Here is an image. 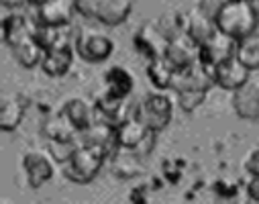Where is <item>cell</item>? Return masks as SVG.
<instances>
[{
	"instance_id": "6da1fadb",
	"label": "cell",
	"mask_w": 259,
	"mask_h": 204,
	"mask_svg": "<svg viewBox=\"0 0 259 204\" xmlns=\"http://www.w3.org/2000/svg\"><path fill=\"white\" fill-rule=\"evenodd\" d=\"M3 39L11 47L15 59L25 65L33 67L43 59V45L35 35V23H31L23 15H9L3 19Z\"/></svg>"
},
{
	"instance_id": "7a4b0ae2",
	"label": "cell",
	"mask_w": 259,
	"mask_h": 204,
	"mask_svg": "<svg viewBox=\"0 0 259 204\" xmlns=\"http://www.w3.org/2000/svg\"><path fill=\"white\" fill-rule=\"evenodd\" d=\"M214 23L219 31L239 41L257 27L259 13L251 0H223L214 15Z\"/></svg>"
},
{
	"instance_id": "3957f363",
	"label": "cell",
	"mask_w": 259,
	"mask_h": 204,
	"mask_svg": "<svg viewBox=\"0 0 259 204\" xmlns=\"http://www.w3.org/2000/svg\"><path fill=\"white\" fill-rule=\"evenodd\" d=\"M108 147L98 143H80L74 155L63 164V176L76 184H88L100 172L104 159L108 157Z\"/></svg>"
},
{
	"instance_id": "277c9868",
	"label": "cell",
	"mask_w": 259,
	"mask_h": 204,
	"mask_svg": "<svg viewBox=\"0 0 259 204\" xmlns=\"http://www.w3.org/2000/svg\"><path fill=\"white\" fill-rule=\"evenodd\" d=\"M76 11L86 19L116 27L124 23L133 11V0H76Z\"/></svg>"
},
{
	"instance_id": "5b68a950",
	"label": "cell",
	"mask_w": 259,
	"mask_h": 204,
	"mask_svg": "<svg viewBox=\"0 0 259 204\" xmlns=\"http://www.w3.org/2000/svg\"><path fill=\"white\" fill-rule=\"evenodd\" d=\"M133 114L147 125L151 131H161L171 123L174 116V102L165 92H151L143 100L135 104Z\"/></svg>"
},
{
	"instance_id": "8992f818",
	"label": "cell",
	"mask_w": 259,
	"mask_h": 204,
	"mask_svg": "<svg viewBox=\"0 0 259 204\" xmlns=\"http://www.w3.org/2000/svg\"><path fill=\"white\" fill-rule=\"evenodd\" d=\"M114 51V41L98 29H80L76 33V53L84 61H104Z\"/></svg>"
},
{
	"instance_id": "52a82bcc",
	"label": "cell",
	"mask_w": 259,
	"mask_h": 204,
	"mask_svg": "<svg viewBox=\"0 0 259 204\" xmlns=\"http://www.w3.org/2000/svg\"><path fill=\"white\" fill-rule=\"evenodd\" d=\"M53 155L43 149H29L23 153V170L27 176V184L31 188H39L43 186L47 180H51L53 172H55V164H53Z\"/></svg>"
},
{
	"instance_id": "ba28073f",
	"label": "cell",
	"mask_w": 259,
	"mask_h": 204,
	"mask_svg": "<svg viewBox=\"0 0 259 204\" xmlns=\"http://www.w3.org/2000/svg\"><path fill=\"white\" fill-rule=\"evenodd\" d=\"M237 53V39H233L231 35L223 33L217 29V33L200 43V51H198V61L204 63L206 67H210V70H214V67L219 63H223L225 59L233 57Z\"/></svg>"
},
{
	"instance_id": "9c48e42d",
	"label": "cell",
	"mask_w": 259,
	"mask_h": 204,
	"mask_svg": "<svg viewBox=\"0 0 259 204\" xmlns=\"http://www.w3.org/2000/svg\"><path fill=\"white\" fill-rule=\"evenodd\" d=\"M214 82V74L210 67H206L204 63L200 61H194L186 67H180L176 70V76H174V84L171 88L178 92V90H210Z\"/></svg>"
},
{
	"instance_id": "30bf717a",
	"label": "cell",
	"mask_w": 259,
	"mask_h": 204,
	"mask_svg": "<svg viewBox=\"0 0 259 204\" xmlns=\"http://www.w3.org/2000/svg\"><path fill=\"white\" fill-rule=\"evenodd\" d=\"M133 43H135V49L147 57V59H155V57H161L165 55L167 51V35L159 29L157 23H145L137 29L135 37H133Z\"/></svg>"
},
{
	"instance_id": "8fae6325",
	"label": "cell",
	"mask_w": 259,
	"mask_h": 204,
	"mask_svg": "<svg viewBox=\"0 0 259 204\" xmlns=\"http://www.w3.org/2000/svg\"><path fill=\"white\" fill-rule=\"evenodd\" d=\"M151 133V129H147V125L143 120H139L135 114H128L124 120H120L114 127V145L118 149H128L135 151Z\"/></svg>"
},
{
	"instance_id": "7c38bea8",
	"label": "cell",
	"mask_w": 259,
	"mask_h": 204,
	"mask_svg": "<svg viewBox=\"0 0 259 204\" xmlns=\"http://www.w3.org/2000/svg\"><path fill=\"white\" fill-rule=\"evenodd\" d=\"M76 0H45L37 5V23L47 27H66L72 23Z\"/></svg>"
},
{
	"instance_id": "4fadbf2b",
	"label": "cell",
	"mask_w": 259,
	"mask_h": 204,
	"mask_svg": "<svg viewBox=\"0 0 259 204\" xmlns=\"http://www.w3.org/2000/svg\"><path fill=\"white\" fill-rule=\"evenodd\" d=\"M249 67L237 57V55H233V57H229V59H225L223 63H219L214 70H212V74H214V82L221 86V88H225V90H237V88H241L245 82H249Z\"/></svg>"
},
{
	"instance_id": "5bb4252c",
	"label": "cell",
	"mask_w": 259,
	"mask_h": 204,
	"mask_svg": "<svg viewBox=\"0 0 259 204\" xmlns=\"http://www.w3.org/2000/svg\"><path fill=\"white\" fill-rule=\"evenodd\" d=\"M198 51H200V43H196L186 31H182L169 39L165 57L176 65V70H180V67L198 61Z\"/></svg>"
},
{
	"instance_id": "9a60e30c",
	"label": "cell",
	"mask_w": 259,
	"mask_h": 204,
	"mask_svg": "<svg viewBox=\"0 0 259 204\" xmlns=\"http://www.w3.org/2000/svg\"><path fill=\"white\" fill-rule=\"evenodd\" d=\"M233 108L245 120L259 118V82L249 80L233 92Z\"/></svg>"
},
{
	"instance_id": "2e32d148",
	"label": "cell",
	"mask_w": 259,
	"mask_h": 204,
	"mask_svg": "<svg viewBox=\"0 0 259 204\" xmlns=\"http://www.w3.org/2000/svg\"><path fill=\"white\" fill-rule=\"evenodd\" d=\"M184 31L196 43H204L217 33L214 17L208 15L206 11H202L200 7H196L192 13H188L184 17Z\"/></svg>"
},
{
	"instance_id": "e0dca14e",
	"label": "cell",
	"mask_w": 259,
	"mask_h": 204,
	"mask_svg": "<svg viewBox=\"0 0 259 204\" xmlns=\"http://www.w3.org/2000/svg\"><path fill=\"white\" fill-rule=\"evenodd\" d=\"M27 102L17 92H5L3 102H0V129L3 131H15L25 116Z\"/></svg>"
},
{
	"instance_id": "ac0fdd59",
	"label": "cell",
	"mask_w": 259,
	"mask_h": 204,
	"mask_svg": "<svg viewBox=\"0 0 259 204\" xmlns=\"http://www.w3.org/2000/svg\"><path fill=\"white\" fill-rule=\"evenodd\" d=\"M63 112L68 114V118L74 123V127L82 133L86 131L88 127H92L98 116H96V104H92L90 100L82 98V96H76V98H70L61 108Z\"/></svg>"
},
{
	"instance_id": "d6986e66",
	"label": "cell",
	"mask_w": 259,
	"mask_h": 204,
	"mask_svg": "<svg viewBox=\"0 0 259 204\" xmlns=\"http://www.w3.org/2000/svg\"><path fill=\"white\" fill-rule=\"evenodd\" d=\"M104 84H106L108 92H112L120 98H126L135 88V76L124 65H112L104 72Z\"/></svg>"
},
{
	"instance_id": "ffe728a7",
	"label": "cell",
	"mask_w": 259,
	"mask_h": 204,
	"mask_svg": "<svg viewBox=\"0 0 259 204\" xmlns=\"http://www.w3.org/2000/svg\"><path fill=\"white\" fill-rule=\"evenodd\" d=\"M80 131L74 127V123L68 118V114L63 112V110L55 112L43 125V135L47 137V141L49 139H53V141H76V135Z\"/></svg>"
},
{
	"instance_id": "44dd1931",
	"label": "cell",
	"mask_w": 259,
	"mask_h": 204,
	"mask_svg": "<svg viewBox=\"0 0 259 204\" xmlns=\"http://www.w3.org/2000/svg\"><path fill=\"white\" fill-rule=\"evenodd\" d=\"M147 76H149L151 84H153L157 90H167V88H171V84H174L176 65H174L165 55L155 57V59H149Z\"/></svg>"
},
{
	"instance_id": "7402d4cb",
	"label": "cell",
	"mask_w": 259,
	"mask_h": 204,
	"mask_svg": "<svg viewBox=\"0 0 259 204\" xmlns=\"http://www.w3.org/2000/svg\"><path fill=\"white\" fill-rule=\"evenodd\" d=\"M235 55L249 67V70H259V23L247 37L237 41V53Z\"/></svg>"
},
{
	"instance_id": "603a6c76",
	"label": "cell",
	"mask_w": 259,
	"mask_h": 204,
	"mask_svg": "<svg viewBox=\"0 0 259 204\" xmlns=\"http://www.w3.org/2000/svg\"><path fill=\"white\" fill-rule=\"evenodd\" d=\"M139 153H114L112 155V172L118 178H133L143 172V166L139 164Z\"/></svg>"
},
{
	"instance_id": "cb8c5ba5",
	"label": "cell",
	"mask_w": 259,
	"mask_h": 204,
	"mask_svg": "<svg viewBox=\"0 0 259 204\" xmlns=\"http://www.w3.org/2000/svg\"><path fill=\"white\" fill-rule=\"evenodd\" d=\"M206 90H178L176 98H178V106H182V110L192 112L194 108H198L204 100H206Z\"/></svg>"
},
{
	"instance_id": "d4e9b609",
	"label": "cell",
	"mask_w": 259,
	"mask_h": 204,
	"mask_svg": "<svg viewBox=\"0 0 259 204\" xmlns=\"http://www.w3.org/2000/svg\"><path fill=\"white\" fill-rule=\"evenodd\" d=\"M78 145H80V143H76V141H53V139L47 141L49 153H51L53 159L59 161V164H66V161L74 155V151L78 149Z\"/></svg>"
},
{
	"instance_id": "484cf974",
	"label": "cell",
	"mask_w": 259,
	"mask_h": 204,
	"mask_svg": "<svg viewBox=\"0 0 259 204\" xmlns=\"http://www.w3.org/2000/svg\"><path fill=\"white\" fill-rule=\"evenodd\" d=\"M245 170L251 174V176H259V145L249 149L247 157H245Z\"/></svg>"
},
{
	"instance_id": "4316f807",
	"label": "cell",
	"mask_w": 259,
	"mask_h": 204,
	"mask_svg": "<svg viewBox=\"0 0 259 204\" xmlns=\"http://www.w3.org/2000/svg\"><path fill=\"white\" fill-rule=\"evenodd\" d=\"M247 196L259 202V176H251V180L247 182Z\"/></svg>"
},
{
	"instance_id": "83f0119b",
	"label": "cell",
	"mask_w": 259,
	"mask_h": 204,
	"mask_svg": "<svg viewBox=\"0 0 259 204\" xmlns=\"http://www.w3.org/2000/svg\"><path fill=\"white\" fill-rule=\"evenodd\" d=\"M3 3L5 9H21V7H27L29 3H33V0H0Z\"/></svg>"
},
{
	"instance_id": "f1b7e54d",
	"label": "cell",
	"mask_w": 259,
	"mask_h": 204,
	"mask_svg": "<svg viewBox=\"0 0 259 204\" xmlns=\"http://www.w3.org/2000/svg\"><path fill=\"white\" fill-rule=\"evenodd\" d=\"M41 3H45V0H33V5H41Z\"/></svg>"
}]
</instances>
